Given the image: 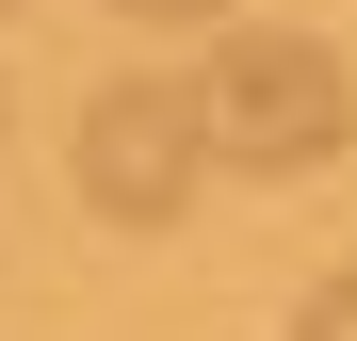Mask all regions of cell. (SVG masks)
<instances>
[{"label":"cell","instance_id":"277c9868","mask_svg":"<svg viewBox=\"0 0 357 341\" xmlns=\"http://www.w3.org/2000/svg\"><path fill=\"white\" fill-rule=\"evenodd\" d=\"M146 33H211V17H244V0H130Z\"/></svg>","mask_w":357,"mask_h":341},{"label":"cell","instance_id":"7a4b0ae2","mask_svg":"<svg viewBox=\"0 0 357 341\" xmlns=\"http://www.w3.org/2000/svg\"><path fill=\"white\" fill-rule=\"evenodd\" d=\"M195 98H211V146L227 162H276V179H309V162L357 146V82H341L325 33H227Z\"/></svg>","mask_w":357,"mask_h":341},{"label":"cell","instance_id":"3957f363","mask_svg":"<svg viewBox=\"0 0 357 341\" xmlns=\"http://www.w3.org/2000/svg\"><path fill=\"white\" fill-rule=\"evenodd\" d=\"M292 341H357V276H325V293L292 309Z\"/></svg>","mask_w":357,"mask_h":341},{"label":"cell","instance_id":"5b68a950","mask_svg":"<svg viewBox=\"0 0 357 341\" xmlns=\"http://www.w3.org/2000/svg\"><path fill=\"white\" fill-rule=\"evenodd\" d=\"M0 130H17V98H0Z\"/></svg>","mask_w":357,"mask_h":341},{"label":"cell","instance_id":"6da1fadb","mask_svg":"<svg viewBox=\"0 0 357 341\" xmlns=\"http://www.w3.org/2000/svg\"><path fill=\"white\" fill-rule=\"evenodd\" d=\"M66 162H82V211H98V227H178L195 179H211V98L162 82V66H130V82L82 98Z\"/></svg>","mask_w":357,"mask_h":341},{"label":"cell","instance_id":"8992f818","mask_svg":"<svg viewBox=\"0 0 357 341\" xmlns=\"http://www.w3.org/2000/svg\"><path fill=\"white\" fill-rule=\"evenodd\" d=\"M0 17H17V0H0Z\"/></svg>","mask_w":357,"mask_h":341}]
</instances>
